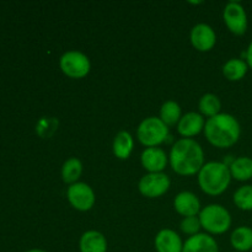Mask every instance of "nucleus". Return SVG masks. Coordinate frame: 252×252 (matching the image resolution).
<instances>
[{
    "label": "nucleus",
    "instance_id": "27",
    "mask_svg": "<svg viewBox=\"0 0 252 252\" xmlns=\"http://www.w3.org/2000/svg\"><path fill=\"white\" fill-rule=\"evenodd\" d=\"M25 252H48L46 250H42V249H31V250H27Z\"/></svg>",
    "mask_w": 252,
    "mask_h": 252
},
{
    "label": "nucleus",
    "instance_id": "25",
    "mask_svg": "<svg viewBox=\"0 0 252 252\" xmlns=\"http://www.w3.org/2000/svg\"><path fill=\"white\" fill-rule=\"evenodd\" d=\"M201 220H199L198 216L197 217H186L181 220L180 223V230L185 234V235L193 236L197 235V234L201 233Z\"/></svg>",
    "mask_w": 252,
    "mask_h": 252
},
{
    "label": "nucleus",
    "instance_id": "14",
    "mask_svg": "<svg viewBox=\"0 0 252 252\" xmlns=\"http://www.w3.org/2000/svg\"><path fill=\"white\" fill-rule=\"evenodd\" d=\"M154 248L157 252H182L184 241L172 229H161L154 239Z\"/></svg>",
    "mask_w": 252,
    "mask_h": 252
},
{
    "label": "nucleus",
    "instance_id": "3",
    "mask_svg": "<svg viewBox=\"0 0 252 252\" xmlns=\"http://www.w3.org/2000/svg\"><path fill=\"white\" fill-rule=\"evenodd\" d=\"M230 169L223 161H208L197 174L199 189L208 196L223 194L231 184Z\"/></svg>",
    "mask_w": 252,
    "mask_h": 252
},
{
    "label": "nucleus",
    "instance_id": "28",
    "mask_svg": "<svg viewBox=\"0 0 252 252\" xmlns=\"http://www.w3.org/2000/svg\"><path fill=\"white\" fill-rule=\"evenodd\" d=\"M233 252H236V251H233Z\"/></svg>",
    "mask_w": 252,
    "mask_h": 252
},
{
    "label": "nucleus",
    "instance_id": "2",
    "mask_svg": "<svg viewBox=\"0 0 252 252\" xmlns=\"http://www.w3.org/2000/svg\"><path fill=\"white\" fill-rule=\"evenodd\" d=\"M204 137L218 149H228L235 145L241 137V126L235 116L220 112L206 120Z\"/></svg>",
    "mask_w": 252,
    "mask_h": 252
},
{
    "label": "nucleus",
    "instance_id": "17",
    "mask_svg": "<svg viewBox=\"0 0 252 252\" xmlns=\"http://www.w3.org/2000/svg\"><path fill=\"white\" fill-rule=\"evenodd\" d=\"M134 149V138L127 130H120L115 135L112 143V152L117 159L127 160Z\"/></svg>",
    "mask_w": 252,
    "mask_h": 252
},
{
    "label": "nucleus",
    "instance_id": "4",
    "mask_svg": "<svg viewBox=\"0 0 252 252\" xmlns=\"http://www.w3.org/2000/svg\"><path fill=\"white\" fill-rule=\"evenodd\" d=\"M202 229L209 235H221L230 229L233 219L228 209L221 204H208L198 216Z\"/></svg>",
    "mask_w": 252,
    "mask_h": 252
},
{
    "label": "nucleus",
    "instance_id": "15",
    "mask_svg": "<svg viewBox=\"0 0 252 252\" xmlns=\"http://www.w3.org/2000/svg\"><path fill=\"white\" fill-rule=\"evenodd\" d=\"M182 252H219V246L214 236L199 233L185 241Z\"/></svg>",
    "mask_w": 252,
    "mask_h": 252
},
{
    "label": "nucleus",
    "instance_id": "16",
    "mask_svg": "<svg viewBox=\"0 0 252 252\" xmlns=\"http://www.w3.org/2000/svg\"><path fill=\"white\" fill-rule=\"evenodd\" d=\"M107 239L101 231L88 230L79 239L80 252H107Z\"/></svg>",
    "mask_w": 252,
    "mask_h": 252
},
{
    "label": "nucleus",
    "instance_id": "5",
    "mask_svg": "<svg viewBox=\"0 0 252 252\" xmlns=\"http://www.w3.org/2000/svg\"><path fill=\"white\" fill-rule=\"evenodd\" d=\"M169 137V127L159 117H147L137 128L138 142L145 148H158L166 142Z\"/></svg>",
    "mask_w": 252,
    "mask_h": 252
},
{
    "label": "nucleus",
    "instance_id": "13",
    "mask_svg": "<svg viewBox=\"0 0 252 252\" xmlns=\"http://www.w3.org/2000/svg\"><path fill=\"white\" fill-rule=\"evenodd\" d=\"M174 209L177 214L186 217H197L202 211L201 201L198 197L189 191H182L176 194L174 199Z\"/></svg>",
    "mask_w": 252,
    "mask_h": 252
},
{
    "label": "nucleus",
    "instance_id": "20",
    "mask_svg": "<svg viewBox=\"0 0 252 252\" xmlns=\"http://www.w3.org/2000/svg\"><path fill=\"white\" fill-rule=\"evenodd\" d=\"M230 174L233 180L239 182H248L252 180V158L238 157L234 159L230 166Z\"/></svg>",
    "mask_w": 252,
    "mask_h": 252
},
{
    "label": "nucleus",
    "instance_id": "23",
    "mask_svg": "<svg viewBox=\"0 0 252 252\" xmlns=\"http://www.w3.org/2000/svg\"><path fill=\"white\" fill-rule=\"evenodd\" d=\"M198 110L203 117L208 118L214 117V116L219 115L221 110V102L220 98L214 94H204L198 102Z\"/></svg>",
    "mask_w": 252,
    "mask_h": 252
},
{
    "label": "nucleus",
    "instance_id": "21",
    "mask_svg": "<svg viewBox=\"0 0 252 252\" xmlns=\"http://www.w3.org/2000/svg\"><path fill=\"white\" fill-rule=\"evenodd\" d=\"M61 175L64 184L69 185V186L76 184L83 175V162L75 157L69 158L64 161L63 166H62Z\"/></svg>",
    "mask_w": 252,
    "mask_h": 252
},
{
    "label": "nucleus",
    "instance_id": "12",
    "mask_svg": "<svg viewBox=\"0 0 252 252\" xmlns=\"http://www.w3.org/2000/svg\"><path fill=\"white\" fill-rule=\"evenodd\" d=\"M204 126H206V118L199 112H187L182 115L181 120L177 123V133L182 138H189L193 139V137L198 135L199 133L203 132Z\"/></svg>",
    "mask_w": 252,
    "mask_h": 252
},
{
    "label": "nucleus",
    "instance_id": "9",
    "mask_svg": "<svg viewBox=\"0 0 252 252\" xmlns=\"http://www.w3.org/2000/svg\"><path fill=\"white\" fill-rule=\"evenodd\" d=\"M66 199L75 211L89 212L95 206L96 196L90 185L79 181L68 186Z\"/></svg>",
    "mask_w": 252,
    "mask_h": 252
},
{
    "label": "nucleus",
    "instance_id": "8",
    "mask_svg": "<svg viewBox=\"0 0 252 252\" xmlns=\"http://www.w3.org/2000/svg\"><path fill=\"white\" fill-rule=\"evenodd\" d=\"M223 21L226 29L235 36H243L249 27V20L244 5L239 1H229L224 6Z\"/></svg>",
    "mask_w": 252,
    "mask_h": 252
},
{
    "label": "nucleus",
    "instance_id": "29",
    "mask_svg": "<svg viewBox=\"0 0 252 252\" xmlns=\"http://www.w3.org/2000/svg\"><path fill=\"white\" fill-rule=\"evenodd\" d=\"M251 252H252V251H251Z\"/></svg>",
    "mask_w": 252,
    "mask_h": 252
},
{
    "label": "nucleus",
    "instance_id": "6",
    "mask_svg": "<svg viewBox=\"0 0 252 252\" xmlns=\"http://www.w3.org/2000/svg\"><path fill=\"white\" fill-rule=\"evenodd\" d=\"M62 73L70 79H84L91 70V62L85 53L80 51H68L59 58Z\"/></svg>",
    "mask_w": 252,
    "mask_h": 252
},
{
    "label": "nucleus",
    "instance_id": "19",
    "mask_svg": "<svg viewBox=\"0 0 252 252\" xmlns=\"http://www.w3.org/2000/svg\"><path fill=\"white\" fill-rule=\"evenodd\" d=\"M230 245L236 252L252 251V229L241 225L233 230L230 235Z\"/></svg>",
    "mask_w": 252,
    "mask_h": 252
},
{
    "label": "nucleus",
    "instance_id": "24",
    "mask_svg": "<svg viewBox=\"0 0 252 252\" xmlns=\"http://www.w3.org/2000/svg\"><path fill=\"white\" fill-rule=\"evenodd\" d=\"M233 202L238 209L243 212L252 211V185L240 186L233 196Z\"/></svg>",
    "mask_w": 252,
    "mask_h": 252
},
{
    "label": "nucleus",
    "instance_id": "22",
    "mask_svg": "<svg viewBox=\"0 0 252 252\" xmlns=\"http://www.w3.org/2000/svg\"><path fill=\"white\" fill-rule=\"evenodd\" d=\"M182 117V110L181 106L174 100L165 101L160 107L159 118L167 126V127H172V126H177Z\"/></svg>",
    "mask_w": 252,
    "mask_h": 252
},
{
    "label": "nucleus",
    "instance_id": "7",
    "mask_svg": "<svg viewBox=\"0 0 252 252\" xmlns=\"http://www.w3.org/2000/svg\"><path fill=\"white\" fill-rule=\"evenodd\" d=\"M171 187V180L165 172H148L140 177L138 189L143 197L159 198L164 196Z\"/></svg>",
    "mask_w": 252,
    "mask_h": 252
},
{
    "label": "nucleus",
    "instance_id": "26",
    "mask_svg": "<svg viewBox=\"0 0 252 252\" xmlns=\"http://www.w3.org/2000/svg\"><path fill=\"white\" fill-rule=\"evenodd\" d=\"M244 56H245V61H246V63H248L249 68L252 70V39H251L250 43H249L248 49H246V52L244 53Z\"/></svg>",
    "mask_w": 252,
    "mask_h": 252
},
{
    "label": "nucleus",
    "instance_id": "11",
    "mask_svg": "<svg viewBox=\"0 0 252 252\" xmlns=\"http://www.w3.org/2000/svg\"><path fill=\"white\" fill-rule=\"evenodd\" d=\"M140 164L148 172H164L169 164V155L161 148H145L140 155Z\"/></svg>",
    "mask_w": 252,
    "mask_h": 252
},
{
    "label": "nucleus",
    "instance_id": "10",
    "mask_svg": "<svg viewBox=\"0 0 252 252\" xmlns=\"http://www.w3.org/2000/svg\"><path fill=\"white\" fill-rule=\"evenodd\" d=\"M189 41L192 47L198 52H209L217 43V33L208 24H197L189 32Z\"/></svg>",
    "mask_w": 252,
    "mask_h": 252
},
{
    "label": "nucleus",
    "instance_id": "1",
    "mask_svg": "<svg viewBox=\"0 0 252 252\" xmlns=\"http://www.w3.org/2000/svg\"><path fill=\"white\" fill-rule=\"evenodd\" d=\"M169 164L172 171L179 176H193L203 167L204 150L194 139L181 138L171 147Z\"/></svg>",
    "mask_w": 252,
    "mask_h": 252
},
{
    "label": "nucleus",
    "instance_id": "18",
    "mask_svg": "<svg viewBox=\"0 0 252 252\" xmlns=\"http://www.w3.org/2000/svg\"><path fill=\"white\" fill-rule=\"evenodd\" d=\"M249 65L244 58H230L224 63L221 68L224 78L229 81H240L246 76Z\"/></svg>",
    "mask_w": 252,
    "mask_h": 252
}]
</instances>
